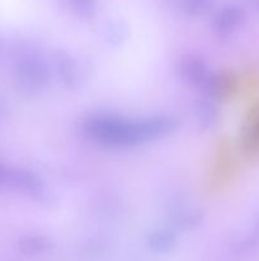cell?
Returning <instances> with one entry per match:
<instances>
[{
  "label": "cell",
  "instance_id": "obj_1",
  "mask_svg": "<svg viewBox=\"0 0 259 261\" xmlns=\"http://www.w3.org/2000/svg\"><path fill=\"white\" fill-rule=\"evenodd\" d=\"M85 132L91 139L112 147H131L145 142L140 120L132 122L111 115H98L89 119Z\"/></svg>",
  "mask_w": 259,
  "mask_h": 261
},
{
  "label": "cell",
  "instance_id": "obj_2",
  "mask_svg": "<svg viewBox=\"0 0 259 261\" xmlns=\"http://www.w3.org/2000/svg\"><path fill=\"white\" fill-rule=\"evenodd\" d=\"M244 19V12L240 7L231 5L225 8L216 18V30L220 35H229L234 32Z\"/></svg>",
  "mask_w": 259,
  "mask_h": 261
},
{
  "label": "cell",
  "instance_id": "obj_3",
  "mask_svg": "<svg viewBox=\"0 0 259 261\" xmlns=\"http://www.w3.org/2000/svg\"><path fill=\"white\" fill-rule=\"evenodd\" d=\"M20 73H22L23 81L29 82V87L32 88H41L47 79V71L43 68L42 64L32 59H28L22 64Z\"/></svg>",
  "mask_w": 259,
  "mask_h": 261
},
{
  "label": "cell",
  "instance_id": "obj_4",
  "mask_svg": "<svg viewBox=\"0 0 259 261\" xmlns=\"http://www.w3.org/2000/svg\"><path fill=\"white\" fill-rule=\"evenodd\" d=\"M56 63H57L58 73H60L62 81L70 87L78 86L79 82L81 81V70L78 66V63L69 55L58 58Z\"/></svg>",
  "mask_w": 259,
  "mask_h": 261
},
{
  "label": "cell",
  "instance_id": "obj_5",
  "mask_svg": "<svg viewBox=\"0 0 259 261\" xmlns=\"http://www.w3.org/2000/svg\"><path fill=\"white\" fill-rule=\"evenodd\" d=\"M182 73L185 78L195 84L207 83V69L201 60L195 58H187L182 61Z\"/></svg>",
  "mask_w": 259,
  "mask_h": 261
},
{
  "label": "cell",
  "instance_id": "obj_6",
  "mask_svg": "<svg viewBox=\"0 0 259 261\" xmlns=\"http://www.w3.org/2000/svg\"><path fill=\"white\" fill-rule=\"evenodd\" d=\"M51 241L45 236H27L20 240V251L28 256H37L50 250Z\"/></svg>",
  "mask_w": 259,
  "mask_h": 261
},
{
  "label": "cell",
  "instance_id": "obj_7",
  "mask_svg": "<svg viewBox=\"0 0 259 261\" xmlns=\"http://www.w3.org/2000/svg\"><path fill=\"white\" fill-rule=\"evenodd\" d=\"M147 245H149L150 250H152L156 254H167L174 249L177 241L172 233L161 231L152 233L147 240Z\"/></svg>",
  "mask_w": 259,
  "mask_h": 261
},
{
  "label": "cell",
  "instance_id": "obj_8",
  "mask_svg": "<svg viewBox=\"0 0 259 261\" xmlns=\"http://www.w3.org/2000/svg\"><path fill=\"white\" fill-rule=\"evenodd\" d=\"M243 147L246 153H259V111L246 126L243 134Z\"/></svg>",
  "mask_w": 259,
  "mask_h": 261
},
{
  "label": "cell",
  "instance_id": "obj_9",
  "mask_svg": "<svg viewBox=\"0 0 259 261\" xmlns=\"http://www.w3.org/2000/svg\"><path fill=\"white\" fill-rule=\"evenodd\" d=\"M211 3H212V0H187L185 7H187V10L189 13L200 14V13H203L210 7Z\"/></svg>",
  "mask_w": 259,
  "mask_h": 261
},
{
  "label": "cell",
  "instance_id": "obj_10",
  "mask_svg": "<svg viewBox=\"0 0 259 261\" xmlns=\"http://www.w3.org/2000/svg\"><path fill=\"white\" fill-rule=\"evenodd\" d=\"M70 2L76 12L84 15L90 14L94 10V5H95V0H70Z\"/></svg>",
  "mask_w": 259,
  "mask_h": 261
},
{
  "label": "cell",
  "instance_id": "obj_11",
  "mask_svg": "<svg viewBox=\"0 0 259 261\" xmlns=\"http://www.w3.org/2000/svg\"><path fill=\"white\" fill-rule=\"evenodd\" d=\"M253 5L256 9H259V0H253Z\"/></svg>",
  "mask_w": 259,
  "mask_h": 261
}]
</instances>
